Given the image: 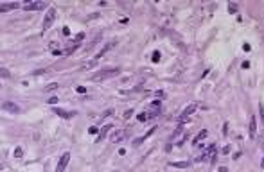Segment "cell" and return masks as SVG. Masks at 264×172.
Returning a JSON list of instances; mask_svg holds the SVG:
<instances>
[{
  "label": "cell",
  "mask_w": 264,
  "mask_h": 172,
  "mask_svg": "<svg viewBox=\"0 0 264 172\" xmlns=\"http://www.w3.org/2000/svg\"><path fill=\"white\" fill-rule=\"evenodd\" d=\"M2 109L7 111V113H13V115H16V113H20V111H22V108H20L18 104H15L13 101H5V102L2 104Z\"/></svg>",
  "instance_id": "277c9868"
},
{
  "label": "cell",
  "mask_w": 264,
  "mask_h": 172,
  "mask_svg": "<svg viewBox=\"0 0 264 172\" xmlns=\"http://www.w3.org/2000/svg\"><path fill=\"white\" fill-rule=\"evenodd\" d=\"M261 167H262V169H264V158H262V161H261Z\"/></svg>",
  "instance_id": "e575fe53"
},
{
  "label": "cell",
  "mask_w": 264,
  "mask_h": 172,
  "mask_svg": "<svg viewBox=\"0 0 264 172\" xmlns=\"http://www.w3.org/2000/svg\"><path fill=\"white\" fill-rule=\"evenodd\" d=\"M15 156H16V158H22V156H24V151L20 149V147H16V149H15Z\"/></svg>",
  "instance_id": "ffe728a7"
},
{
  "label": "cell",
  "mask_w": 264,
  "mask_h": 172,
  "mask_svg": "<svg viewBox=\"0 0 264 172\" xmlns=\"http://www.w3.org/2000/svg\"><path fill=\"white\" fill-rule=\"evenodd\" d=\"M43 72H47V70H43V68H40V70H34V72H32V75H40V74H43Z\"/></svg>",
  "instance_id": "d4e9b609"
},
{
  "label": "cell",
  "mask_w": 264,
  "mask_h": 172,
  "mask_svg": "<svg viewBox=\"0 0 264 172\" xmlns=\"http://www.w3.org/2000/svg\"><path fill=\"white\" fill-rule=\"evenodd\" d=\"M45 7H47V2H29L24 5L25 11H42Z\"/></svg>",
  "instance_id": "5b68a950"
},
{
  "label": "cell",
  "mask_w": 264,
  "mask_h": 172,
  "mask_svg": "<svg viewBox=\"0 0 264 172\" xmlns=\"http://www.w3.org/2000/svg\"><path fill=\"white\" fill-rule=\"evenodd\" d=\"M214 158H216V145L212 143V145H210V147H208V149H207V153H205V154H203L201 158H198V161H205V160H210V161H212V160H214Z\"/></svg>",
  "instance_id": "52a82bcc"
},
{
  "label": "cell",
  "mask_w": 264,
  "mask_h": 172,
  "mask_svg": "<svg viewBox=\"0 0 264 172\" xmlns=\"http://www.w3.org/2000/svg\"><path fill=\"white\" fill-rule=\"evenodd\" d=\"M113 45H115V43H106V45H104V47H103V49H101V50L97 52V54H95V57H93V61H99V59H101V57H103V56L106 54V52H108V50H110V49L113 47Z\"/></svg>",
  "instance_id": "8fae6325"
},
{
  "label": "cell",
  "mask_w": 264,
  "mask_h": 172,
  "mask_svg": "<svg viewBox=\"0 0 264 172\" xmlns=\"http://www.w3.org/2000/svg\"><path fill=\"white\" fill-rule=\"evenodd\" d=\"M137 118H138V122H146L147 118H149V115H147V113H140Z\"/></svg>",
  "instance_id": "e0dca14e"
},
{
  "label": "cell",
  "mask_w": 264,
  "mask_h": 172,
  "mask_svg": "<svg viewBox=\"0 0 264 172\" xmlns=\"http://www.w3.org/2000/svg\"><path fill=\"white\" fill-rule=\"evenodd\" d=\"M88 133H90V135H97V133H99V129H97V127H93V125H90V127H88Z\"/></svg>",
  "instance_id": "44dd1931"
},
{
  "label": "cell",
  "mask_w": 264,
  "mask_h": 172,
  "mask_svg": "<svg viewBox=\"0 0 264 172\" xmlns=\"http://www.w3.org/2000/svg\"><path fill=\"white\" fill-rule=\"evenodd\" d=\"M228 13H230V15H235V13H237V5H235V4H228Z\"/></svg>",
  "instance_id": "2e32d148"
},
{
  "label": "cell",
  "mask_w": 264,
  "mask_h": 172,
  "mask_svg": "<svg viewBox=\"0 0 264 172\" xmlns=\"http://www.w3.org/2000/svg\"><path fill=\"white\" fill-rule=\"evenodd\" d=\"M83 38H85V32H79V34L74 38V43H79V41H83Z\"/></svg>",
  "instance_id": "ac0fdd59"
},
{
  "label": "cell",
  "mask_w": 264,
  "mask_h": 172,
  "mask_svg": "<svg viewBox=\"0 0 264 172\" xmlns=\"http://www.w3.org/2000/svg\"><path fill=\"white\" fill-rule=\"evenodd\" d=\"M131 115H133V109H128V111H126V113H124V118H130Z\"/></svg>",
  "instance_id": "484cf974"
},
{
  "label": "cell",
  "mask_w": 264,
  "mask_h": 172,
  "mask_svg": "<svg viewBox=\"0 0 264 172\" xmlns=\"http://www.w3.org/2000/svg\"><path fill=\"white\" fill-rule=\"evenodd\" d=\"M0 75H2V79H7L9 77V72L5 70V68H2V70H0Z\"/></svg>",
  "instance_id": "7402d4cb"
},
{
  "label": "cell",
  "mask_w": 264,
  "mask_h": 172,
  "mask_svg": "<svg viewBox=\"0 0 264 172\" xmlns=\"http://www.w3.org/2000/svg\"><path fill=\"white\" fill-rule=\"evenodd\" d=\"M54 113H56L58 117H61V118H72L74 115H77L76 111H65V109H58V108L54 109Z\"/></svg>",
  "instance_id": "30bf717a"
},
{
  "label": "cell",
  "mask_w": 264,
  "mask_h": 172,
  "mask_svg": "<svg viewBox=\"0 0 264 172\" xmlns=\"http://www.w3.org/2000/svg\"><path fill=\"white\" fill-rule=\"evenodd\" d=\"M69 160H70V153H65L61 158H59V161H58L56 172H63V170L67 169V165H69Z\"/></svg>",
  "instance_id": "8992f818"
},
{
  "label": "cell",
  "mask_w": 264,
  "mask_h": 172,
  "mask_svg": "<svg viewBox=\"0 0 264 172\" xmlns=\"http://www.w3.org/2000/svg\"><path fill=\"white\" fill-rule=\"evenodd\" d=\"M218 172H228V169H226V167H219V170H218Z\"/></svg>",
  "instance_id": "836d02e7"
},
{
  "label": "cell",
  "mask_w": 264,
  "mask_h": 172,
  "mask_svg": "<svg viewBox=\"0 0 264 172\" xmlns=\"http://www.w3.org/2000/svg\"><path fill=\"white\" fill-rule=\"evenodd\" d=\"M230 153V147H228V145H226V147L225 149H223V154H228Z\"/></svg>",
  "instance_id": "4dcf8cb0"
},
{
  "label": "cell",
  "mask_w": 264,
  "mask_h": 172,
  "mask_svg": "<svg viewBox=\"0 0 264 172\" xmlns=\"http://www.w3.org/2000/svg\"><path fill=\"white\" fill-rule=\"evenodd\" d=\"M243 50H246V52H248V50H250V45H248V43H245V45H243Z\"/></svg>",
  "instance_id": "1f68e13d"
},
{
  "label": "cell",
  "mask_w": 264,
  "mask_h": 172,
  "mask_svg": "<svg viewBox=\"0 0 264 172\" xmlns=\"http://www.w3.org/2000/svg\"><path fill=\"white\" fill-rule=\"evenodd\" d=\"M110 129H113V125H112V124H108V125H104V127H101V129H99V136H97V142L104 140V136H106V133H108Z\"/></svg>",
  "instance_id": "4fadbf2b"
},
{
  "label": "cell",
  "mask_w": 264,
  "mask_h": 172,
  "mask_svg": "<svg viewBox=\"0 0 264 172\" xmlns=\"http://www.w3.org/2000/svg\"><path fill=\"white\" fill-rule=\"evenodd\" d=\"M54 20H56V9H54V7H49V11H47V15H45V18H43L42 32H45L47 29H50V25L54 23Z\"/></svg>",
  "instance_id": "7a4b0ae2"
},
{
  "label": "cell",
  "mask_w": 264,
  "mask_h": 172,
  "mask_svg": "<svg viewBox=\"0 0 264 172\" xmlns=\"http://www.w3.org/2000/svg\"><path fill=\"white\" fill-rule=\"evenodd\" d=\"M189 165H191V161H173L171 167H174V169H187Z\"/></svg>",
  "instance_id": "9a60e30c"
},
{
  "label": "cell",
  "mask_w": 264,
  "mask_h": 172,
  "mask_svg": "<svg viewBox=\"0 0 264 172\" xmlns=\"http://www.w3.org/2000/svg\"><path fill=\"white\" fill-rule=\"evenodd\" d=\"M77 91H79V93H85L86 88H85V86H77Z\"/></svg>",
  "instance_id": "83f0119b"
},
{
  "label": "cell",
  "mask_w": 264,
  "mask_h": 172,
  "mask_svg": "<svg viewBox=\"0 0 264 172\" xmlns=\"http://www.w3.org/2000/svg\"><path fill=\"white\" fill-rule=\"evenodd\" d=\"M207 135H208V131H207V129H201L200 133L192 138V143H200L201 140H205V138H207Z\"/></svg>",
  "instance_id": "5bb4252c"
},
{
  "label": "cell",
  "mask_w": 264,
  "mask_h": 172,
  "mask_svg": "<svg viewBox=\"0 0 264 172\" xmlns=\"http://www.w3.org/2000/svg\"><path fill=\"white\" fill-rule=\"evenodd\" d=\"M124 136H126V131H124V129H117V131H115V133L112 135L110 142H112V143H117V142H120V140H122Z\"/></svg>",
  "instance_id": "ba28073f"
},
{
  "label": "cell",
  "mask_w": 264,
  "mask_h": 172,
  "mask_svg": "<svg viewBox=\"0 0 264 172\" xmlns=\"http://www.w3.org/2000/svg\"><path fill=\"white\" fill-rule=\"evenodd\" d=\"M61 32H63V36H69V34H70V31H69V27H63V31H61Z\"/></svg>",
  "instance_id": "4316f807"
},
{
  "label": "cell",
  "mask_w": 264,
  "mask_h": 172,
  "mask_svg": "<svg viewBox=\"0 0 264 172\" xmlns=\"http://www.w3.org/2000/svg\"><path fill=\"white\" fill-rule=\"evenodd\" d=\"M120 74V68H104L103 72L99 74H93L92 75V81H104V79H110V77H115Z\"/></svg>",
  "instance_id": "6da1fadb"
},
{
  "label": "cell",
  "mask_w": 264,
  "mask_h": 172,
  "mask_svg": "<svg viewBox=\"0 0 264 172\" xmlns=\"http://www.w3.org/2000/svg\"><path fill=\"white\" fill-rule=\"evenodd\" d=\"M58 88V83H50L49 86H47V90H56Z\"/></svg>",
  "instance_id": "603a6c76"
},
{
  "label": "cell",
  "mask_w": 264,
  "mask_h": 172,
  "mask_svg": "<svg viewBox=\"0 0 264 172\" xmlns=\"http://www.w3.org/2000/svg\"><path fill=\"white\" fill-rule=\"evenodd\" d=\"M58 101H59L58 97H50V99H49V101H47V102H49V104H56Z\"/></svg>",
  "instance_id": "cb8c5ba5"
},
{
  "label": "cell",
  "mask_w": 264,
  "mask_h": 172,
  "mask_svg": "<svg viewBox=\"0 0 264 172\" xmlns=\"http://www.w3.org/2000/svg\"><path fill=\"white\" fill-rule=\"evenodd\" d=\"M18 7H20L18 2H7V4H2V5H0V11H2V13H7V11L18 9Z\"/></svg>",
  "instance_id": "9c48e42d"
},
{
  "label": "cell",
  "mask_w": 264,
  "mask_h": 172,
  "mask_svg": "<svg viewBox=\"0 0 264 172\" xmlns=\"http://www.w3.org/2000/svg\"><path fill=\"white\" fill-rule=\"evenodd\" d=\"M151 59H153V63H158V61H160V52H158V50L153 52V57H151Z\"/></svg>",
  "instance_id": "d6986e66"
},
{
  "label": "cell",
  "mask_w": 264,
  "mask_h": 172,
  "mask_svg": "<svg viewBox=\"0 0 264 172\" xmlns=\"http://www.w3.org/2000/svg\"><path fill=\"white\" fill-rule=\"evenodd\" d=\"M196 108H198V104H196V102L189 104L187 108H185L183 111H181V117H180V120H178V122H180V124H185V122H189V120H191V115L196 111Z\"/></svg>",
  "instance_id": "3957f363"
},
{
  "label": "cell",
  "mask_w": 264,
  "mask_h": 172,
  "mask_svg": "<svg viewBox=\"0 0 264 172\" xmlns=\"http://www.w3.org/2000/svg\"><path fill=\"white\" fill-rule=\"evenodd\" d=\"M255 133H257V120H255V117H252L250 118V127H248L250 138H255Z\"/></svg>",
  "instance_id": "7c38bea8"
},
{
  "label": "cell",
  "mask_w": 264,
  "mask_h": 172,
  "mask_svg": "<svg viewBox=\"0 0 264 172\" xmlns=\"http://www.w3.org/2000/svg\"><path fill=\"white\" fill-rule=\"evenodd\" d=\"M112 113H113V109H106V111H104V117H110Z\"/></svg>",
  "instance_id": "f546056e"
},
{
  "label": "cell",
  "mask_w": 264,
  "mask_h": 172,
  "mask_svg": "<svg viewBox=\"0 0 264 172\" xmlns=\"http://www.w3.org/2000/svg\"><path fill=\"white\" fill-rule=\"evenodd\" d=\"M157 95H158V97H165V93H164L162 90H158V91H157Z\"/></svg>",
  "instance_id": "d6a6232c"
},
{
  "label": "cell",
  "mask_w": 264,
  "mask_h": 172,
  "mask_svg": "<svg viewBox=\"0 0 264 172\" xmlns=\"http://www.w3.org/2000/svg\"><path fill=\"white\" fill-rule=\"evenodd\" d=\"M259 109H261V118H262V122H264V108H262V106H259Z\"/></svg>",
  "instance_id": "f1b7e54d"
}]
</instances>
